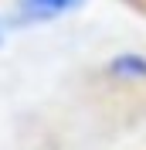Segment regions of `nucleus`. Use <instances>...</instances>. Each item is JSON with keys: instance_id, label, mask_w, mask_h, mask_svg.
<instances>
[{"instance_id": "f257e3e1", "label": "nucleus", "mask_w": 146, "mask_h": 150, "mask_svg": "<svg viewBox=\"0 0 146 150\" xmlns=\"http://www.w3.org/2000/svg\"><path fill=\"white\" fill-rule=\"evenodd\" d=\"M75 7H82V0H20V17L24 21H51Z\"/></svg>"}, {"instance_id": "f03ea898", "label": "nucleus", "mask_w": 146, "mask_h": 150, "mask_svg": "<svg viewBox=\"0 0 146 150\" xmlns=\"http://www.w3.org/2000/svg\"><path fill=\"white\" fill-rule=\"evenodd\" d=\"M109 75L126 79V82H146V55L139 51H122L109 62Z\"/></svg>"}, {"instance_id": "7ed1b4c3", "label": "nucleus", "mask_w": 146, "mask_h": 150, "mask_svg": "<svg viewBox=\"0 0 146 150\" xmlns=\"http://www.w3.org/2000/svg\"><path fill=\"white\" fill-rule=\"evenodd\" d=\"M0 45H4V24H0Z\"/></svg>"}]
</instances>
